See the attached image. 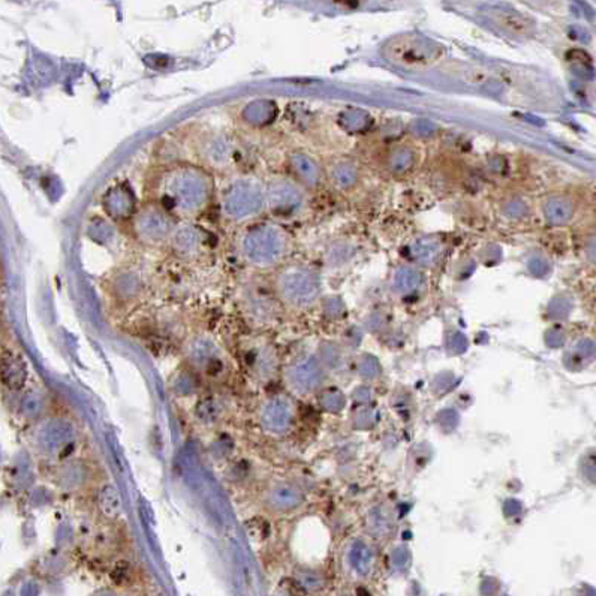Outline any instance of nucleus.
Returning <instances> with one entry per match:
<instances>
[{
  "label": "nucleus",
  "mask_w": 596,
  "mask_h": 596,
  "mask_svg": "<svg viewBox=\"0 0 596 596\" xmlns=\"http://www.w3.org/2000/svg\"><path fill=\"white\" fill-rule=\"evenodd\" d=\"M493 20L495 23L505 29L509 30L512 33H517V35H526L532 30V23L528 18H523L517 14H512V13H502V11H496L493 13Z\"/></svg>",
  "instance_id": "20e7f679"
},
{
  "label": "nucleus",
  "mask_w": 596,
  "mask_h": 596,
  "mask_svg": "<svg viewBox=\"0 0 596 596\" xmlns=\"http://www.w3.org/2000/svg\"><path fill=\"white\" fill-rule=\"evenodd\" d=\"M351 562H352V566L355 568L356 572H359V574H363V576L368 574V572L372 571V566H373V562H375V556H373V550L371 548V545H367L363 541L356 542L352 547Z\"/></svg>",
  "instance_id": "39448f33"
},
{
  "label": "nucleus",
  "mask_w": 596,
  "mask_h": 596,
  "mask_svg": "<svg viewBox=\"0 0 596 596\" xmlns=\"http://www.w3.org/2000/svg\"><path fill=\"white\" fill-rule=\"evenodd\" d=\"M171 214L166 213L162 207H154L142 211L137 226L139 235L149 240H159L171 230Z\"/></svg>",
  "instance_id": "7ed1b4c3"
},
{
  "label": "nucleus",
  "mask_w": 596,
  "mask_h": 596,
  "mask_svg": "<svg viewBox=\"0 0 596 596\" xmlns=\"http://www.w3.org/2000/svg\"><path fill=\"white\" fill-rule=\"evenodd\" d=\"M158 204L177 216H195L209 202V177L189 165H175L163 171L154 185Z\"/></svg>",
  "instance_id": "f257e3e1"
},
{
  "label": "nucleus",
  "mask_w": 596,
  "mask_h": 596,
  "mask_svg": "<svg viewBox=\"0 0 596 596\" xmlns=\"http://www.w3.org/2000/svg\"><path fill=\"white\" fill-rule=\"evenodd\" d=\"M384 54L397 66L421 69L436 63L442 57V49L420 35H400L384 46Z\"/></svg>",
  "instance_id": "f03ea898"
},
{
  "label": "nucleus",
  "mask_w": 596,
  "mask_h": 596,
  "mask_svg": "<svg viewBox=\"0 0 596 596\" xmlns=\"http://www.w3.org/2000/svg\"><path fill=\"white\" fill-rule=\"evenodd\" d=\"M571 213L572 209L566 201H556L552 204V210L548 213V216L554 222H565L571 218Z\"/></svg>",
  "instance_id": "423d86ee"
}]
</instances>
